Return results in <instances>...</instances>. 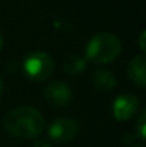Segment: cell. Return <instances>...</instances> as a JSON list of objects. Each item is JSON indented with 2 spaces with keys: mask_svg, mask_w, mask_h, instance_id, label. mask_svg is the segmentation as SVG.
I'll return each instance as SVG.
<instances>
[{
  "mask_svg": "<svg viewBox=\"0 0 146 147\" xmlns=\"http://www.w3.org/2000/svg\"><path fill=\"white\" fill-rule=\"evenodd\" d=\"M3 47V36H1V33H0V50Z\"/></svg>",
  "mask_w": 146,
  "mask_h": 147,
  "instance_id": "14",
  "label": "cell"
},
{
  "mask_svg": "<svg viewBox=\"0 0 146 147\" xmlns=\"http://www.w3.org/2000/svg\"><path fill=\"white\" fill-rule=\"evenodd\" d=\"M54 61L45 51H33L23 60V71L33 82L48 80L53 74Z\"/></svg>",
  "mask_w": 146,
  "mask_h": 147,
  "instance_id": "3",
  "label": "cell"
},
{
  "mask_svg": "<svg viewBox=\"0 0 146 147\" xmlns=\"http://www.w3.org/2000/svg\"><path fill=\"white\" fill-rule=\"evenodd\" d=\"M145 37H146V32L143 30L142 33H141V36H139V47L142 51H145L146 50V46H145Z\"/></svg>",
  "mask_w": 146,
  "mask_h": 147,
  "instance_id": "11",
  "label": "cell"
},
{
  "mask_svg": "<svg viewBox=\"0 0 146 147\" xmlns=\"http://www.w3.org/2000/svg\"><path fill=\"white\" fill-rule=\"evenodd\" d=\"M6 131L17 139H35L45 129L42 113L30 106H22L9 110L3 117Z\"/></svg>",
  "mask_w": 146,
  "mask_h": 147,
  "instance_id": "1",
  "label": "cell"
},
{
  "mask_svg": "<svg viewBox=\"0 0 146 147\" xmlns=\"http://www.w3.org/2000/svg\"><path fill=\"white\" fill-rule=\"evenodd\" d=\"M138 104H139V98L133 94H120L119 97L113 101L112 110H113V116L117 121H126L130 117L135 116L136 110H138Z\"/></svg>",
  "mask_w": 146,
  "mask_h": 147,
  "instance_id": "6",
  "label": "cell"
},
{
  "mask_svg": "<svg viewBox=\"0 0 146 147\" xmlns=\"http://www.w3.org/2000/svg\"><path fill=\"white\" fill-rule=\"evenodd\" d=\"M128 74L129 79L132 80V83H135L139 87H145L146 86V61L145 57L142 54L135 56L129 66H128Z\"/></svg>",
  "mask_w": 146,
  "mask_h": 147,
  "instance_id": "7",
  "label": "cell"
},
{
  "mask_svg": "<svg viewBox=\"0 0 146 147\" xmlns=\"http://www.w3.org/2000/svg\"><path fill=\"white\" fill-rule=\"evenodd\" d=\"M77 134V124L69 117H60L54 120L49 127V137L54 143H69Z\"/></svg>",
  "mask_w": 146,
  "mask_h": 147,
  "instance_id": "4",
  "label": "cell"
},
{
  "mask_svg": "<svg viewBox=\"0 0 146 147\" xmlns=\"http://www.w3.org/2000/svg\"><path fill=\"white\" fill-rule=\"evenodd\" d=\"M135 147H141V146H135Z\"/></svg>",
  "mask_w": 146,
  "mask_h": 147,
  "instance_id": "15",
  "label": "cell"
},
{
  "mask_svg": "<svg viewBox=\"0 0 146 147\" xmlns=\"http://www.w3.org/2000/svg\"><path fill=\"white\" fill-rule=\"evenodd\" d=\"M135 130H136V136L139 140H145L146 139V111H142L139 119L136 120V126H135Z\"/></svg>",
  "mask_w": 146,
  "mask_h": 147,
  "instance_id": "10",
  "label": "cell"
},
{
  "mask_svg": "<svg viewBox=\"0 0 146 147\" xmlns=\"http://www.w3.org/2000/svg\"><path fill=\"white\" fill-rule=\"evenodd\" d=\"M3 93V80L0 79V94Z\"/></svg>",
  "mask_w": 146,
  "mask_h": 147,
  "instance_id": "13",
  "label": "cell"
},
{
  "mask_svg": "<svg viewBox=\"0 0 146 147\" xmlns=\"http://www.w3.org/2000/svg\"><path fill=\"white\" fill-rule=\"evenodd\" d=\"M92 83H93V86H95L96 90L107 93V92H112L116 87L117 80H116V76L112 71L103 69V70H96L93 73Z\"/></svg>",
  "mask_w": 146,
  "mask_h": 147,
  "instance_id": "8",
  "label": "cell"
},
{
  "mask_svg": "<svg viewBox=\"0 0 146 147\" xmlns=\"http://www.w3.org/2000/svg\"><path fill=\"white\" fill-rule=\"evenodd\" d=\"M32 147H52L49 143H46V142H40V140H37V142H35L33 143V146Z\"/></svg>",
  "mask_w": 146,
  "mask_h": 147,
  "instance_id": "12",
  "label": "cell"
},
{
  "mask_svg": "<svg viewBox=\"0 0 146 147\" xmlns=\"http://www.w3.org/2000/svg\"><path fill=\"white\" fill-rule=\"evenodd\" d=\"M122 53V43L113 33H97L92 36L85 49L86 61L106 64L115 61Z\"/></svg>",
  "mask_w": 146,
  "mask_h": 147,
  "instance_id": "2",
  "label": "cell"
},
{
  "mask_svg": "<svg viewBox=\"0 0 146 147\" xmlns=\"http://www.w3.org/2000/svg\"><path fill=\"white\" fill-rule=\"evenodd\" d=\"M43 96L48 100L49 104L54 107H66L72 101V90L66 83L60 80H54L46 86Z\"/></svg>",
  "mask_w": 146,
  "mask_h": 147,
  "instance_id": "5",
  "label": "cell"
},
{
  "mask_svg": "<svg viewBox=\"0 0 146 147\" xmlns=\"http://www.w3.org/2000/svg\"><path fill=\"white\" fill-rule=\"evenodd\" d=\"M86 59L85 57H80V56H70L67 57V60L65 61V71L67 74H79L82 73L85 69H86Z\"/></svg>",
  "mask_w": 146,
  "mask_h": 147,
  "instance_id": "9",
  "label": "cell"
}]
</instances>
